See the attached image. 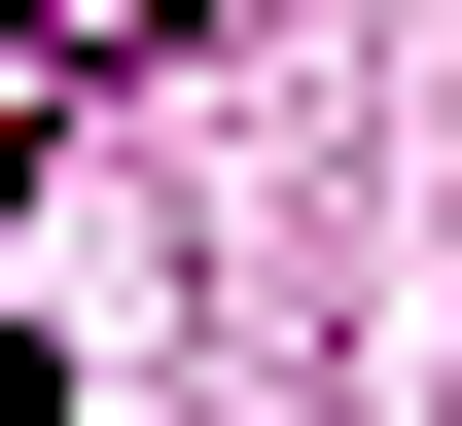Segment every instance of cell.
I'll list each match as a JSON object with an SVG mask.
<instances>
[{
	"label": "cell",
	"instance_id": "obj_1",
	"mask_svg": "<svg viewBox=\"0 0 462 426\" xmlns=\"http://www.w3.org/2000/svg\"><path fill=\"white\" fill-rule=\"evenodd\" d=\"M0 426H71V356H36V320H0Z\"/></svg>",
	"mask_w": 462,
	"mask_h": 426
}]
</instances>
